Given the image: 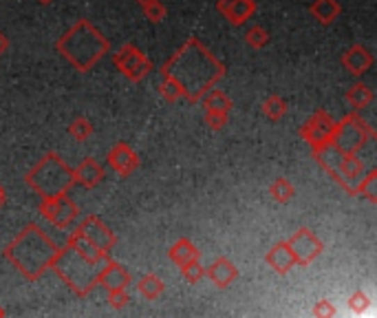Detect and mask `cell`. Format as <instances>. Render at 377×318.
<instances>
[{
	"label": "cell",
	"instance_id": "cell-1",
	"mask_svg": "<svg viewBox=\"0 0 377 318\" xmlns=\"http://www.w3.org/2000/svg\"><path fill=\"white\" fill-rule=\"evenodd\" d=\"M161 75H170L184 88V100L190 104H199L201 97L225 75V65L197 38H190L161 67Z\"/></svg>",
	"mask_w": 377,
	"mask_h": 318
},
{
	"label": "cell",
	"instance_id": "cell-2",
	"mask_svg": "<svg viewBox=\"0 0 377 318\" xmlns=\"http://www.w3.org/2000/svg\"><path fill=\"white\" fill-rule=\"evenodd\" d=\"M109 259L111 254L102 252L93 244H88V241L75 230L69 234L67 246L58 250L49 270H54L60 276V281L67 285L73 294L86 299L90 292L97 287V276Z\"/></svg>",
	"mask_w": 377,
	"mask_h": 318
},
{
	"label": "cell",
	"instance_id": "cell-3",
	"mask_svg": "<svg viewBox=\"0 0 377 318\" xmlns=\"http://www.w3.org/2000/svg\"><path fill=\"white\" fill-rule=\"evenodd\" d=\"M58 246L54 244L40 225L27 223L18 232V237L5 248L3 257L14 265V268L27 278V281H38L49 268L51 261L58 254Z\"/></svg>",
	"mask_w": 377,
	"mask_h": 318
},
{
	"label": "cell",
	"instance_id": "cell-4",
	"mask_svg": "<svg viewBox=\"0 0 377 318\" xmlns=\"http://www.w3.org/2000/svg\"><path fill=\"white\" fill-rule=\"evenodd\" d=\"M56 49L60 51V56L69 60L71 67L80 73H88L104 56H109L111 45L93 22L80 18L56 42Z\"/></svg>",
	"mask_w": 377,
	"mask_h": 318
},
{
	"label": "cell",
	"instance_id": "cell-5",
	"mask_svg": "<svg viewBox=\"0 0 377 318\" xmlns=\"http://www.w3.org/2000/svg\"><path fill=\"white\" fill-rule=\"evenodd\" d=\"M24 182L40 197H51V195L69 193L75 186V177H73V168L58 152H47V155L24 175Z\"/></svg>",
	"mask_w": 377,
	"mask_h": 318
},
{
	"label": "cell",
	"instance_id": "cell-6",
	"mask_svg": "<svg viewBox=\"0 0 377 318\" xmlns=\"http://www.w3.org/2000/svg\"><path fill=\"white\" fill-rule=\"evenodd\" d=\"M314 152V159L320 164L331 180L335 184H340L348 195H358V186L362 182V177L367 175L364 164L358 155L351 152H342L340 148H335L333 144H327Z\"/></svg>",
	"mask_w": 377,
	"mask_h": 318
},
{
	"label": "cell",
	"instance_id": "cell-7",
	"mask_svg": "<svg viewBox=\"0 0 377 318\" xmlns=\"http://www.w3.org/2000/svg\"><path fill=\"white\" fill-rule=\"evenodd\" d=\"M373 137H375L373 126L367 120H362L358 111H353V113H348L342 122H335V133H333L331 144L335 148H340L342 152L358 155Z\"/></svg>",
	"mask_w": 377,
	"mask_h": 318
},
{
	"label": "cell",
	"instance_id": "cell-8",
	"mask_svg": "<svg viewBox=\"0 0 377 318\" xmlns=\"http://www.w3.org/2000/svg\"><path fill=\"white\" fill-rule=\"evenodd\" d=\"M38 210H40V214L51 225L60 228V230H71V225L77 221V214H80L77 203L67 193L42 197Z\"/></svg>",
	"mask_w": 377,
	"mask_h": 318
},
{
	"label": "cell",
	"instance_id": "cell-9",
	"mask_svg": "<svg viewBox=\"0 0 377 318\" xmlns=\"http://www.w3.org/2000/svg\"><path fill=\"white\" fill-rule=\"evenodd\" d=\"M113 62H115V67L122 71L124 78H128L131 82H141L152 73V62L146 58L144 51L137 49L131 42H126L120 51H117L113 56Z\"/></svg>",
	"mask_w": 377,
	"mask_h": 318
},
{
	"label": "cell",
	"instance_id": "cell-10",
	"mask_svg": "<svg viewBox=\"0 0 377 318\" xmlns=\"http://www.w3.org/2000/svg\"><path fill=\"white\" fill-rule=\"evenodd\" d=\"M333 133H335V120L324 111L314 113V116L300 126V137L311 146V150H318L322 146L331 144Z\"/></svg>",
	"mask_w": 377,
	"mask_h": 318
},
{
	"label": "cell",
	"instance_id": "cell-11",
	"mask_svg": "<svg viewBox=\"0 0 377 318\" xmlns=\"http://www.w3.org/2000/svg\"><path fill=\"white\" fill-rule=\"evenodd\" d=\"M287 246L294 254L296 265H300V268H307L309 263H314L324 250V244L318 239L316 232L309 230V228H300L298 232H294L287 239Z\"/></svg>",
	"mask_w": 377,
	"mask_h": 318
},
{
	"label": "cell",
	"instance_id": "cell-12",
	"mask_svg": "<svg viewBox=\"0 0 377 318\" xmlns=\"http://www.w3.org/2000/svg\"><path fill=\"white\" fill-rule=\"evenodd\" d=\"M77 232H80L88 244H93L95 248H99L102 252L111 254L113 248L117 246V237L113 234L111 228L104 223L95 214H88V217L82 219V223L77 225Z\"/></svg>",
	"mask_w": 377,
	"mask_h": 318
},
{
	"label": "cell",
	"instance_id": "cell-13",
	"mask_svg": "<svg viewBox=\"0 0 377 318\" xmlns=\"http://www.w3.org/2000/svg\"><path fill=\"white\" fill-rule=\"evenodd\" d=\"M106 161H109V168L115 170L120 177H124V180H128V177L139 168V155L126 142L115 144L109 150Z\"/></svg>",
	"mask_w": 377,
	"mask_h": 318
},
{
	"label": "cell",
	"instance_id": "cell-14",
	"mask_svg": "<svg viewBox=\"0 0 377 318\" xmlns=\"http://www.w3.org/2000/svg\"><path fill=\"white\" fill-rule=\"evenodd\" d=\"M133 283V276L128 272L122 263H117L113 259H109L104 263V268L97 276V285L106 287L109 292L113 289H128V285Z\"/></svg>",
	"mask_w": 377,
	"mask_h": 318
},
{
	"label": "cell",
	"instance_id": "cell-15",
	"mask_svg": "<svg viewBox=\"0 0 377 318\" xmlns=\"http://www.w3.org/2000/svg\"><path fill=\"white\" fill-rule=\"evenodd\" d=\"M216 9H218L220 14H223L232 24L241 27V24H245L247 20L254 16L256 3H254V0H218Z\"/></svg>",
	"mask_w": 377,
	"mask_h": 318
},
{
	"label": "cell",
	"instance_id": "cell-16",
	"mask_svg": "<svg viewBox=\"0 0 377 318\" xmlns=\"http://www.w3.org/2000/svg\"><path fill=\"white\" fill-rule=\"evenodd\" d=\"M342 67H344L351 75L360 78V75H364V73H367V71L373 67L371 51H369L367 47H362V45L348 47V49L344 51V56H342Z\"/></svg>",
	"mask_w": 377,
	"mask_h": 318
},
{
	"label": "cell",
	"instance_id": "cell-17",
	"mask_svg": "<svg viewBox=\"0 0 377 318\" xmlns=\"http://www.w3.org/2000/svg\"><path fill=\"white\" fill-rule=\"evenodd\" d=\"M205 278H210V281L216 287L225 289V287H230L239 278V270H236V265H234L230 259L220 257V259H216L210 265V268H205Z\"/></svg>",
	"mask_w": 377,
	"mask_h": 318
},
{
	"label": "cell",
	"instance_id": "cell-18",
	"mask_svg": "<svg viewBox=\"0 0 377 318\" xmlns=\"http://www.w3.org/2000/svg\"><path fill=\"white\" fill-rule=\"evenodd\" d=\"M265 261L276 274H289L291 268H296V259L287 246V241H278L271 246V250L265 254Z\"/></svg>",
	"mask_w": 377,
	"mask_h": 318
},
{
	"label": "cell",
	"instance_id": "cell-19",
	"mask_svg": "<svg viewBox=\"0 0 377 318\" xmlns=\"http://www.w3.org/2000/svg\"><path fill=\"white\" fill-rule=\"evenodd\" d=\"M73 177H75V184L90 190V188H97L104 182V168L93 157H86L80 166L73 168Z\"/></svg>",
	"mask_w": 377,
	"mask_h": 318
},
{
	"label": "cell",
	"instance_id": "cell-20",
	"mask_svg": "<svg viewBox=\"0 0 377 318\" xmlns=\"http://www.w3.org/2000/svg\"><path fill=\"white\" fill-rule=\"evenodd\" d=\"M168 257H170V261L175 265H184L188 261L201 259V250H197V246H194L190 239L184 237V239L175 241V244L170 246V250H168Z\"/></svg>",
	"mask_w": 377,
	"mask_h": 318
},
{
	"label": "cell",
	"instance_id": "cell-21",
	"mask_svg": "<svg viewBox=\"0 0 377 318\" xmlns=\"http://www.w3.org/2000/svg\"><path fill=\"white\" fill-rule=\"evenodd\" d=\"M373 100H375V93L371 91V86L362 84V82L351 84L348 91H346V102L351 104V109L358 111V113L364 111V109H369L373 104Z\"/></svg>",
	"mask_w": 377,
	"mask_h": 318
},
{
	"label": "cell",
	"instance_id": "cell-22",
	"mask_svg": "<svg viewBox=\"0 0 377 318\" xmlns=\"http://www.w3.org/2000/svg\"><path fill=\"white\" fill-rule=\"evenodd\" d=\"M311 14L314 18L322 24H331L337 16L342 14V7L337 0H316L314 5H311Z\"/></svg>",
	"mask_w": 377,
	"mask_h": 318
},
{
	"label": "cell",
	"instance_id": "cell-23",
	"mask_svg": "<svg viewBox=\"0 0 377 318\" xmlns=\"http://www.w3.org/2000/svg\"><path fill=\"white\" fill-rule=\"evenodd\" d=\"M201 104L205 111H218V113H230L232 111V100L225 91H220V88L212 86L210 91H207L203 97H201Z\"/></svg>",
	"mask_w": 377,
	"mask_h": 318
},
{
	"label": "cell",
	"instance_id": "cell-24",
	"mask_svg": "<svg viewBox=\"0 0 377 318\" xmlns=\"http://www.w3.org/2000/svg\"><path fill=\"white\" fill-rule=\"evenodd\" d=\"M137 289H139V294L144 296V299H148V301H157L161 294H163V289H166V285H163V281L157 276V274H144L137 281Z\"/></svg>",
	"mask_w": 377,
	"mask_h": 318
},
{
	"label": "cell",
	"instance_id": "cell-25",
	"mask_svg": "<svg viewBox=\"0 0 377 318\" xmlns=\"http://www.w3.org/2000/svg\"><path fill=\"white\" fill-rule=\"evenodd\" d=\"M263 116L269 120V122H280L284 118V113H287V102H284L280 95H269L265 102H263Z\"/></svg>",
	"mask_w": 377,
	"mask_h": 318
},
{
	"label": "cell",
	"instance_id": "cell-26",
	"mask_svg": "<svg viewBox=\"0 0 377 318\" xmlns=\"http://www.w3.org/2000/svg\"><path fill=\"white\" fill-rule=\"evenodd\" d=\"M269 195L274 201L278 203H289L294 197H296V188L289 180H284V177H278V180L269 186Z\"/></svg>",
	"mask_w": 377,
	"mask_h": 318
},
{
	"label": "cell",
	"instance_id": "cell-27",
	"mask_svg": "<svg viewBox=\"0 0 377 318\" xmlns=\"http://www.w3.org/2000/svg\"><path fill=\"white\" fill-rule=\"evenodd\" d=\"M159 93L166 102H179L184 100V88L177 80H173L170 75H161V82H159Z\"/></svg>",
	"mask_w": 377,
	"mask_h": 318
},
{
	"label": "cell",
	"instance_id": "cell-28",
	"mask_svg": "<svg viewBox=\"0 0 377 318\" xmlns=\"http://www.w3.org/2000/svg\"><path fill=\"white\" fill-rule=\"evenodd\" d=\"M358 195L367 197L371 203H377V170L371 168L367 175L362 177V182L358 186Z\"/></svg>",
	"mask_w": 377,
	"mask_h": 318
},
{
	"label": "cell",
	"instance_id": "cell-29",
	"mask_svg": "<svg viewBox=\"0 0 377 318\" xmlns=\"http://www.w3.org/2000/svg\"><path fill=\"white\" fill-rule=\"evenodd\" d=\"M69 135L77 142H86V139L93 135V124H90L86 118H75L71 124H69Z\"/></svg>",
	"mask_w": 377,
	"mask_h": 318
},
{
	"label": "cell",
	"instance_id": "cell-30",
	"mask_svg": "<svg viewBox=\"0 0 377 318\" xmlns=\"http://www.w3.org/2000/svg\"><path fill=\"white\" fill-rule=\"evenodd\" d=\"M179 270H181V276H184L188 283H199L205 276V268L201 265V259H194V261L179 265Z\"/></svg>",
	"mask_w": 377,
	"mask_h": 318
},
{
	"label": "cell",
	"instance_id": "cell-31",
	"mask_svg": "<svg viewBox=\"0 0 377 318\" xmlns=\"http://www.w3.org/2000/svg\"><path fill=\"white\" fill-rule=\"evenodd\" d=\"M141 9H144V18H146L148 22H152V24L163 22V20H166V16H168L166 5H163V3H159V0H152V3L144 5Z\"/></svg>",
	"mask_w": 377,
	"mask_h": 318
},
{
	"label": "cell",
	"instance_id": "cell-32",
	"mask_svg": "<svg viewBox=\"0 0 377 318\" xmlns=\"http://www.w3.org/2000/svg\"><path fill=\"white\" fill-rule=\"evenodd\" d=\"M245 42L252 49H263L269 42V33L263 27H250L245 33Z\"/></svg>",
	"mask_w": 377,
	"mask_h": 318
},
{
	"label": "cell",
	"instance_id": "cell-33",
	"mask_svg": "<svg viewBox=\"0 0 377 318\" xmlns=\"http://www.w3.org/2000/svg\"><path fill=\"white\" fill-rule=\"evenodd\" d=\"M348 310L355 314H367L371 310V299L364 294V292H353L348 296Z\"/></svg>",
	"mask_w": 377,
	"mask_h": 318
},
{
	"label": "cell",
	"instance_id": "cell-34",
	"mask_svg": "<svg viewBox=\"0 0 377 318\" xmlns=\"http://www.w3.org/2000/svg\"><path fill=\"white\" fill-rule=\"evenodd\" d=\"M227 116L230 113H218V111H205V126H210L212 131H220V129H225L227 126Z\"/></svg>",
	"mask_w": 377,
	"mask_h": 318
},
{
	"label": "cell",
	"instance_id": "cell-35",
	"mask_svg": "<svg viewBox=\"0 0 377 318\" xmlns=\"http://www.w3.org/2000/svg\"><path fill=\"white\" fill-rule=\"evenodd\" d=\"M128 303H131L128 289H113V292H109V305H111L113 310H124Z\"/></svg>",
	"mask_w": 377,
	"mask_h": 318
},
{
	"label": "cell",
	"instance_id": "cell-36",
	"mask_svg": "<svg viewBox=\"0 0 377 318\" xmlns=\"http://www.w3.org/2000/svg\"><path fill=\"white\" fill-rule=\"evenodd\" d=\"M311 314H314V316H335L337 310L333 308L329 301H318L314 305V310H311Z\"/></svg>",
	"mask_w": 377,
	"mask_h": 318
},
{
	"label": "cell",
	"instance_id": "cell-37",
	"mask_svg": "<svg viewBox=\"0 0 377 318\" xmlns=\"http://www.w3.org/2000/svg\"><path fill=\"white\" fill-rule=\"evenodd\" d=\"M7 49H9V38H7V33L0 31V56L7 54Z\"/></svg>",
	"mask_w": 377,
	"mask_h": 318
},
{
	"label": "cell",
	"instance_id": "cell-38",
	"mask_svg": "<svg viewBox=\"0 0 377 318\" xmlns=\"http://www.w3.org/2000/svg\"><path fill=\"white\" fill-rule=\"evenodd\" d=\"M5 199H7V193H5V188L0 186V206H3V203H5Z\"/></svg>",
	"mask_w": 377,
	"mask_h": 318
},
{
	"label": "cell",
	"instance_id": "cell-39",
	"mask_svg": "<svg viewBox=\"0 0 377 318\" xmlns=\"http://www.w3.org/2000/svg\"><path fill=\"white\" fill-rule=\"evenodd\" d=\"M135 3H139L141 7H144V5H148V3H152V0H135Z\"/></svg>",
	"mask_w": 377,
	"mask_h": 318
},
{
	"label": "cell",
	"instance_id": "cell-40",
	"mask_svg": "<svg viewBox=\"0 0 377 318\" xmlns=\"http://www.w3.org/2000/svg\"><path fill=\"white\" fill-rule=\"evenodd\" d=\"M38 3H40V5H51L54 0H38Z\"/></svg>",
	"mask_w": 377,
	"mask_h": 318
},
{
	"label": "cell",
	"instance_id": "cell-41",
	"mask_svg": "<svg viewBox=\"0 0 377 318\" xmlns=\"http://www.w3.org/2000/svg\"><path fill=\"white\" fill-rule=\"evenodd\" d=\"M0 316H5V310H3V308H0Z\"/></svg>",
	"mask_w": 377,
	"mask_h": 318
}]
</instances>
